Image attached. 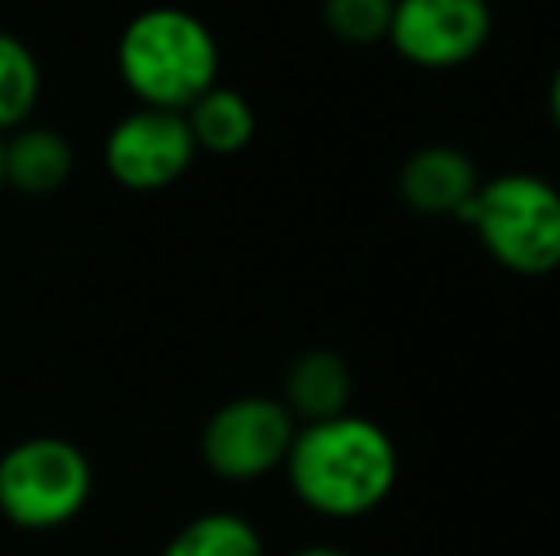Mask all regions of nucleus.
<instances>
[{"label": "nucleus", "instance_id": "1", "mask_svg": "<svg viewBox=\"0 0 560 556\" xmlns=\"http://www.w3.org/2000/svg\"><path fill=\"white\" fill-rule=\"evenodd\" d=\"M282 473L305 511L328 522H354L389 504L400 481V453L377 419L343 412L298 423Z\"/></svg>", "mask_w": 560, "mask_h": 556}, {"label": "nucleus", "instance_id": "2", "mask_svg": "<svg viewBox=\"0 0 560 556\" xmlns=\"http://www.w3.org/2000/svg\"><path fill=\"white\" fill-rule=\"evenodd\" d=\"M115 66L138 107L187 111L222 73V46L195 12L156 4L138 12L118 35Z\"/></svg>", "mask_w": 560, "mask_h": 556}, {"label": "nucleus", "instance_id": "3", "mask_svg": "<svg viewBox=\"0 0 560 556\" xmlns=\"http://www.w3.org/2000/svg\"><path fill=\"white\" fill-rule=\"evenodd\" d=\"M462 222L500 271L546 279L560 271V187L541 171H500L480 179Z\"/></svg>", "mask_w": 560, "mask_h": 556}, {"label": "nucleus", "instance_id": "4", "mask_svg": "<svg viewBox=\"0 0 560 556\" xmlns=\"http://www.w3.org/2000/svg\"><path fill=\"white\" fill-rule=\"evenodd\" d=\"M89 453L58 435H35L0 453V514L20 530H61L89 507Z\"/></svg>", "mask_w": 560, "mask_h": 556}, {"label": "nucleus", "instance_id": "5", "mask_svg": "<svg viewBox=\"0 0 560 556\" xmlns=\"http://www.w3.org/2000/svg\"><path fill=\"white\" fill-rule=\"evenodd\" d=\"M298 435V419L279 397H236L202 423V465L229 484H252L279 473Z\"/></svg>", "mask_w": 560, "mask_h": 556}, {"label": "nucleus", "instance_id": "6", "mask_svg": "<svg viewBox=\"0 0 560 556\" xmlns=\"http://www.w3.org/2000/svg\"><path fill=\"white\" fill-rule=\"evenodd\" d=\"M495 15L488 0H393L389 50L423 73H450L485 54Z\"/></svg>", "mask_w": 560, "mask_h": 556}, {"label": "nucleus", "instance_id": "7", "mask_svg": "<svg viewBox=\"0 0 560 556\" xmlns=\"http://www.w3.org/2000/svg\"><path fill=\"white\" fill-rule=\"evenodd\" d=\"M199 149H195L184 111H161V107H133L115 122L104 141L107 176L138 194H153L179 184Z\"/></svg>", "mask_w": 560, "mask_h": 556}, {"label": "nucleus", "instance_id": "8", "mask_svg": "<svg viewBox=\"0 0 560 556\" xmlns=\"http://www.w3.org/2000/svg\"><path fill=\"white\" fill-rule=\"evenodd\" d=\"M477 187L480 171L472 156L457 145H446V141L420 145L405 156L397 171L400 202L420 217H457L462 222Z\"/></svg>", "mask_w": 560, "mask_h": 556}, {"label": "nucleus", "instance_id": "9", "mask_svg": "<svg viewBox=\"0 0 560 556\" xmlns=\"http://www.w3.org/2000/svg\"><path fill=\"white\" fill-rule=\"evenodd\" d=\"M354 374L332 347H310L287 366L279 401L298 423H317L351 412Z\"/></svg>", "mask_w": 560, "mask_h": 556}, {"label": "nucleus", "instance_id": "10", "mask_svg": "<svg viewBox=\"0 0 560 556\" xmlns=\"http://www.w3.org/2000/svg\"><path fill=\"white\" fill-rule=\"evenodd\" d=\"M73 145L50 127H27L4 134V187L20 194H54L73 179Z\"/></svg>", "mask_w": 560, "mask_h": 556}, {"label": "nucleus", "instance_id": "11", "mask_svg": "<svg viewBox=\"0 0 560 556\" xmlns=\"http://www.w3.org/2000/svg\"><path fill=\"white\" fill-rule=\"evenodd\" d=\"M195 149L210 156H236L256 138V107L236 88L214 84L184 111Z\"/></svg>", "mask_w": 560, "mask_h": 556}, {"label": "nucleus", "instance_id": "12", "mask_svg": "<svg viewBox=\"0 0 560 556\" xmlns=\"http://www.w3.org/2000/svg\"><path fill=\"white\" fill-rule=\"evenodd\" d=\"M161 556H267L264 534L236 511H207L176 530Z\"/></svg>", "mask_w": 560, "mask_h": 556}, {"label": "nucleus", "instance_id": "13", "mask_svg": "<svg viewBox=\"0 0 560 556\" xmlns=\"http://www.w3.org/2000/svg\"><path fill=\"white\" fill-rule=\"evenodd\" d=\"M43 99V66L12 31H0V134L27 127Z\"/></svg>", "mask_w": 560, "mask_h": 556}, {"label": "nucleus", "instance_id": "14", "mask_svg": "<svg viewBox=\"0 0 560 556\" xmlns=\"http://www.w3.org/2000/svg\"><path fill=\"white\" fill-rule=\"evenodd\" d=\"M320 20L339 43L374 46L389 35L393 0H320Z\"/></svg>", "mask_w": 560, "mask_h": 556}, {"label": "nucleus", "instance_id": "15", "mask_svg": "<svg viewBox=\"0 0 560 556\" xmlns=\"http://www.w3.org/2000/svg\"><path fill=\"white\" fill-rule=\"evenodd\" d=\"M546 104H549V122H553V130L560 134V66L553 69V76H549V96H546Z\"/></svg>", "mask_w": 560, "mask_h": 556}, {"label": "nucleus", "instance_id": "16", "mask_svg": "<svg viewBox=\"0 0 560 556\" xmlns=\"http://www.w3.org/2000/svg\"><path fill=\"white\" fill-rule=\"evenodd\" d=\"M290 556H351V553L339 549V545H302V549H294Z\"/></svg>", "mask_w": 560, "mask_h": 556}, {"label": "nucleus", "instance_id": "17", "mask_svg": "<svg viewBox=\"0 0 560 556\" xmlns=\"http://www.w3.org/2000/svg\"><path fill=\"white\" fill-rule=\"evenodd\" d=\"M0 191H4V134H0Z\"/></svg>", "mask_w": 560, "mask_h": 556}]
</instances>
